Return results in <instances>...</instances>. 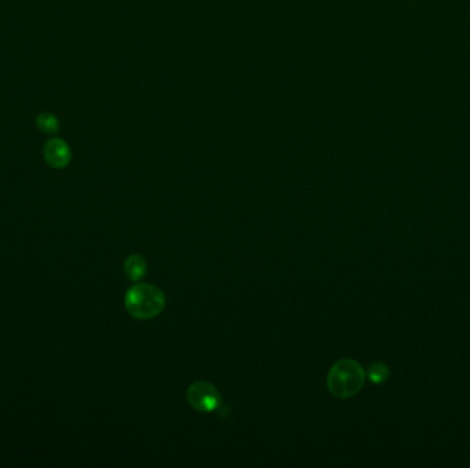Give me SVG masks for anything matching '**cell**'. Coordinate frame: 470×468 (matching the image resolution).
<instances>
[{
	"instance_id": "cell-5",
	"label": "cell",
	"mask_w": 470,
	"mask_h": 468,
	"mask_svg": "<svg viewBox=\"0 0 470 468\" xmlns=\"http://www.w3.org/2000/svg\"><path fill=\"white\" fill-rule=\"evenodd\" d=\"M124 271L132 282H139L146 275L147 264L142 255L132 254L126 258L124 264Z\"/></svg>"
},
{
	"instance_id": "cell-2",
	"label": "cell",
	"mask_w": 470,
	"mask_h": 468,
	"mask_svg": "<svg viewBox=\"0 0 470 468\" xmlns=\"http://www.w3.org/2000/svg\"><path fill=\"white\" fill-rule=\"evenodd\" d=\"M366 380L361 365L352 358L337 361L329 371L328 389L337 398H350L357 394Z\"/></svg>"
},
{
	"instance_id": "cell-3",
	"label": "cell",
	"mask_w": 470,
	"mask_h": 468,
	"mask_svg": "<svg viewBox=\"0 0 470 468\" xmlns=\"http://www.w3.org/2000/svg\"><path fill=\"white\" fill-rule=\"evenodd\" d=\"M187 401L196 411L203 413H212L223 407L219 390L205 380H197L189 387Z\"/></svg>"
},
{
	"instance_id": "cell-7",
	"label": "cell",
	"mask_w": 470,
	"mask_h": 468,
	"mask_svg": "<svg viewBox=\"0 0 470 468\" xmlns=\"http://www.w3.org/2000/svg\"><path fill=\"white\" fill-rule=\"evenodd\" d=\"M367 375H368V379H370L373 383L378 384V383H382V382H385V380L388 379V376H389V369H388V367H386L385 364H382V362H375V364H373V365L370 367Z\"/></svg>"
},
{
	"instance_id": "cell-4",
	"label": "cell",
	"mask_w": 470,
	"mask_h": 468,
	"mask_svg": "<svg viewBox=\"0 0 470 468\" xmlns=\"http://www.w3.org/2000/svg\"><path fill=\"white\" fill-rule=\"evenodd\" d=\"M47 164L55 169H62L68 166L72 158L69 146L61 139H51L47 142L43 150Z\"/></svg>"
},
{
	"instance_id": "cell-6",
	"label": "cell",
	"mask_w": 470,
	"mask_h": 468,
	"mask_svg": "<svg viewBox=\"0 0 470 468\" xmlns=\"http://www.w3.org/2000/svg\"><path fill=\"white\" fill-rule=\"evenodd\" d=\"M36 124L39 126V129L44 133H55L59 128V122L55 116L50 115V113H41L39 115V117L36 119Z\"/></svg>"
},
{
	"instance_id": "cell-1",
	"label": "cell",
	"mask_w": 470,
	"mask_h": 468,
	"mask_svg": "<svg viewBox=\"0 0 470 468\" xmlns=\"http://www.w3.org/2000/svg\"><path fill=\"white\" fill-rule=\"evenodd\" d=\"M165 302L164 291L149 283H136L125 294V309L132 318L140 320L158 316L164 311Z\"/></svg>"
}]
</instances>
